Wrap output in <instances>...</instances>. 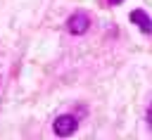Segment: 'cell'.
<instances>
[{
  "label": "cell",
  "instance_id": "5b68a950",
  "mask_svg": "<svg viewBox=\"0 0 152 140\" xmlns=\"http://www.w3.org/2000/svg\"><path fill=\"white\" fill-rule=\"evenodd\" d=\"M107 2H109V5H119L121 0H107Z\"/></svg>",
  "mask_w": 152,
  "mask_h": 140
},
{
  "label": "cell",
  "instance_id": "3957f363",
  "mask_svg": "<svg viewBox=\"0 0 152 140\" xmlns=\"http://www.w3.org/2000/svg\"><path fill=\"white\" fill-rule=\"evenodd\" d=\"M131 21H133L142 33H147V36L152 33V19L147 17L145 9H133V12H131Z\"/></svg>",
  "mask_w": 152,
  "mask_h": 140
},
{
  "label": "cell",
  "instance_id": "277c9868",
  "mask_svg": "<svg viewBox=\"0 0 152 140\" xmlns=\"http://www.w3.org/2000/svg\"><path fill=\"white\" fill-rule=\"evenodd\" d=\"M147 121H150V126H152V107L147 109Z\"/></svg>",
  "mask_w": 152,
  "mask_h": 140
},
{
  "label": "cell",
  "instance_id": "7a4b0ae2",
  "mask_svg": "<svg viewBox=\"0 0 152 140\" xmlns=\"http://www.w3.org/2000/svg\"><path fill=\"white\" fill-rule=\"evenodd\" d=\"M52 128H55V133H57V135L66 138V135H71V133L78 128V121H76V116H71V114H62V116H57V119H55Z\"/></svg>",
  "mask_w": 152,
  "mask_h": 140
},
{
  "label": "cell",
  "instance_id": "6da1fadb",
  "mask_svg": "<svg viewBox=\"0 0 152 140\" xmlns=\"http://www.w3.org/2000/svg\"><path fill=\"white\" fill-rule=\"evenodd\" d=\"M88 28H90V17L86 12H74L66 19V31L74 33V36H83Z\"/></svg>",
  "mask_w": 152,
  "mask_h": 140
}]
</instances>
